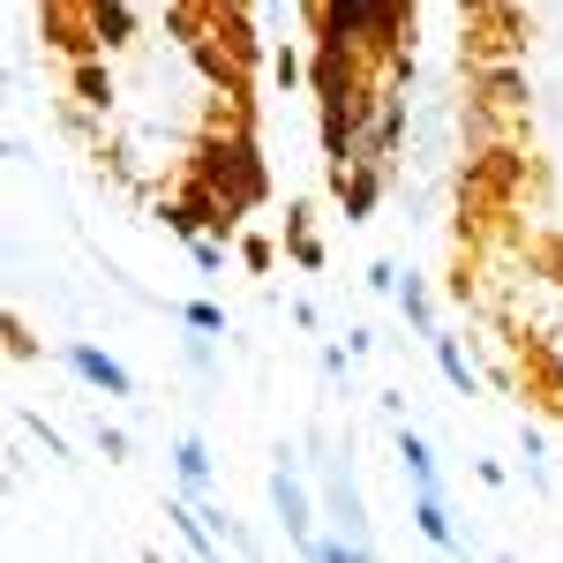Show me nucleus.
I'll use <instances>...</instances> for the list:
<instances>
[{
    "label": "nucleus",
    "mask_w": 563,
    "mask_h": 563,
    "mask_svg": "<svg viewBox=\"0 0 563 563\" xmlns=\"http://www.w3.org/2000/svg\"><path fill=\"white\" fill-rule=\"evenodd\" d=\"M68 368H76V376H84V384L113 390V398H129V390H135V376H129V368H121V361H113V353L84 346V339H76V346H68Z\"/></svg>",
    "instance_id": "1"
},
{
    "label": "nucleus",
    "mask_w": 563,
    "mask_h": 563,
    "mask_svg": "<svg viewBox=\"0 0 563 563\" xmlns=\"http://www.w3.org/2000/svg\"><path fill=\"white\" fill-rule=\"evenodd\" d=\"M271 504H278V519H286V533H294V541H308V488H301L294 474H286V466L271 474Z\"/></svg>",
    "instance_id": "2"
},
{
    "label": "nucleus",
    "mask_w": 563,
    "mask_h": 563,
    "mask_svg": "<svg viewBox=\"0 0 563 563\" xmlns=\"http://www.w3.org/2000/svg\"><path fill=\"white\" fill-rule=\"evenodd\" d=\"M413 519H421V533H429L435 549H451V541H459L451 519H443V488H421V496H413Z\"/></svg>",
    "instance_id": "3"
},
{
    "label": "nucleus",
    "mask_w": 563,
    "mask_h": 563,
    "mask_svg": "<svg viewBox=\"0 0 563 563\" xmlns=\"http://www.w3.org/2000/svg\"><path fill=\"white\" fill-rule=\"evenodd\" d=\"M174 474L188 481V488H203V481H211V451H203L196 435H180V443H174Z\"/></svg>",
    "instance_id": "4"
},
{
    "label": "nucleus",
    "mask_w": 563,
    "mask_h": 563,
    "mask_svg": "<svg viewBox=\"0 0 563 563\" xmlns=\"http://www.w3.org/2000/svg\"><path fill=\"white\" fill-rule=\"evenodd\" d=\"M398 459H406V474H413V488H435V459H429V443L406 429L398 435Z\"/></svg>",
    "instance_id": "5"
},
{
    "label": "nucleus",
    "mask_w": 563,
    "mask_h": 563,
    "mask_svg": "<svg viewBox=\"0 0 563 563\" xmlns=\"http://www.w3.org/2000/svg\"><path fill=\"white\" fill-rule=\"evenodd\" d=\"M339 188H346V218H368L376 211V174H339Z\"/></svg>",
    "instance_id": "6"
},
{
    "label": "nucleus",
    "mask_w": 563,
    "mask_h": 563,
    "mask_svg": "<svg viewBox=\"0 0 563 563\" xmlns=\"http://www.w3.org/2000/svg\"><path fill=\"white\" fill-rule=\"evenodd\" d=\"M435 368H443V376H451L459 390H474V368H466V353L451 346V339H435Z\"/></svg>",
    "instance_id": "7"
},
{
    "label": "nucleus",
    "mask_w": 563,
    "mask_h": 563,
    "mask_svg": "<svg viewBox=\"0 0 563 563\" xmlns=\"http://www.w3.org/2000/svg\"><path fill=\"white\" fill-rule=\"evenodd\" d=\"M398 301H406V323H413V331H421V339H435V331H429V294H421V286H413V278H406V286H398Z\"/></svg>",
    "instance_id": "8"
},
{
    "label": "nucleus",
    "mask_w": 563,
    "mask_h": 563,
    "mask_svg": "<svg viewBox=\"0 0 563 563\" xmlns=\"http://www.w3.org/2000/svg\"><path fill=\"white\" fill-rule=\"evenodd\" d=\"M180 316H188V331H225V308H211V301H188Z\"/></svg>",
    "instance_id": "9"
}]
</instances>
